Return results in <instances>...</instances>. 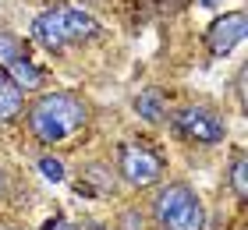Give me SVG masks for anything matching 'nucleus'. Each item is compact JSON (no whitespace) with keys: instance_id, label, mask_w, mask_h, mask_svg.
Returning <instances> with one entry per match:
<instances>
[{"instance_id":"nucleus-1","label":"nucleus","mask_w":248,"mask_h":230,"mask_svg":"<svg viewBox=\"0 0 248 230\" xmlns=\"http://www.w3.org/2000/svg\"><path fill=\"white\" fill-rule=\"evenodd\" d=\"M89 124V107L75 92H43L29 107V131L43 145H67Z\"/></svg>"},{"instance_id":"nucleus-2","label":"nucleus","mask_w":248,"mask_h":230,"mask_svg":"<svg viewBox=\"0 0 248 230\" xmlns=\"http://www.w3.org/2000/svg\"><path fill=\"white\" fill-rule=\"evenodd\" d=\"M99 21L89 15V11L82 7H46L43 15H36V21H32V39H36L43 50L50 53H61L64 46L71 43H85V39H96L99 36Z\"/></svg>"},{"instance_id":"nucleus-3","label":"nucleus","mask_w":248,"mask_h":230,"mask_svg":"<svg viewBox=\"0 0 248 230\" xmlns=\"http://www.w3.org/2000/svg\"><path fill=\"white\" fill-rule=\"evenodd\" d=\"M153 216L160 230H206V205L185 181H170L153 195Z\"/></svg>"},{"instance_id":"nucleus-4","label":"nucleus","mask_w":248,"mask_h":230,"mask_svg":"<svg viewBox=\"0 0 248 230\" xmlns=\"http://www.w3.org/2000/svg\"><path fill=\"white\" fill-rule=\"evenodd\" d=\"M117 174L131 184V188H153L167 174V159L156 149L142 142H124L117 149Z\"/></svg>"},{"instance_id":"nucleus-5","label":"nucleus","mask_w":248,"mask_h":230,"mask_svg":"<svg viewBox=\"0 0 248 230\" xmlns=\"http://www.w3.org/2000/svg\"><path fill=\"white\" fill-rule=\"evenodd\" d=\"M170 124L181 138H188V142H195V145H217V142L227 138V124L209 107H181L170 117Z\"/></svg>"},{"instance_id":"nucleus-6","label":"nucleus","mask_w":248,"mask_h":230,"mask_svg":"<svg viewBox=\"0 0 248 230\" xmlns=\"http://www.w3.org/2000/svg\"><path fill=\"white\" fill-rule=\"evenodd\" d=\"M0 75H7L18 89H43V82H46V75L29 61L25 46L7 32H0Z\"/></svg>"},{"instance_id":"nucleus-7","label":"nucleus","mask_w":248,"mask_h":230,"mask_svg":"<svg viewBox=\"0 0 248 230\" xmlns=\"http://www.w3.org/2000/svg\"><path fill=\"white\" fill-rule=\"evenodd\" d=\"M241 39H245V11H231V15L217 18L206 32V46L213 57H227Z\"/></svg>"},{"instance_id":"nucleus-8","label":"nucleus","mask_w":248,"mask_h":230,"mask_svg":"<svg viewBox=\"0 0 248 230\" xmlns=\"http://www.w3.org/2000/svg\"><path fill=\"white\" fill-rule=\"evenodd\" d=\"M18 113H21V89L7 75H0V124L15 121Z\"/></svg>"},{"instance_id":"nucleus-9","label":"nucleus","mask_w":248,"mask_h":230,"mask_svg":"<svg viewBox=\"0 0 248 230\" xmlns=\"http://www.w3.org/2000/svg\"><path fill=\"white\" fill-rule=\"evenodd\" d=\"M96 191V195H110L114 191V177H110V170L107 167H99V163H89L82 170V181H78V191Z\"/></svg>"},{"instance_id":"nucleus-10","label":"nucleus","mask_w":248,"mask_h":230,"mask_svg":"<svg viewBox=\"0 0 248 230\" xmlns=\"http://www.w3.org/2000/svg\"><path fill=\"white\" fill-rule=\"evenodd\" d=\"M135 110H139V117H145L149 124H160L167 117V110H163V99H160V92L156 89H145L139 99H135Z\"/></svg>"},{"instance_id":"nucleus-11","label":"nucleus","mask_w":248,"mask_h":230,"mask_svg":"<svg viewBox=\"0 0 248 230\" xmlns=\"http://www.w3.org/2000/svg\"><path fill=\"white\" fill-rule=\"evenodd\" d=\"M227 181H231V188H234V199L245 202V199H248V163H245V153H241V149H238V153H234V159H231Z\"/></svg>"},{"instance_id":"nucleus-12","label":"nucleus","mask_w":248,"mask_h":230,"mask_svg":"<svg viewBox=\"0 0 248 230\" xmlns=\"http://www.w3.org/2000/svg\"><path fill=\"white\" fill-rule=\"evenodd\" d=\"M39 170H43L46 181H64V163L53 159V156H39Z\"/></svg>"},{"instance_id":"nucleus-13","label":"nucleus","mask_w":248,"mask_h":230,"mask_svg":"<svg viewBox=\"0 0 248 230\" xmlns=\"http://www.w3.org/2000/svg\"><path fill=\"white\" fill-rule=\"evenodd\" d=\"M117 230H145V220L139 209H124L121 220H117Z\"/></svg>"},{"instance_id":"nucleus-14","label":"nucleus","mask_w":248,"mask_h":230,"mask_svg":"<svg viewBox=\"0 0 248 230\" xmlns=\"http://www.w3.org/2000/svg\"><path fill=\"white\" fill-rule=\"evenodd\" d=\"M43 230H82V227L71 223L67 216H53V220H46V227H43Z\"/></svg>"},{"instance_id":"nucleus-15","label":"nucleus","mask_w":248,"mask_h":230,"mask_svg":"<svg viewBox=\"0 0 248 230\" xmlns=\"http://www.w3.org/2000/svg\"><path fill=\"white\" fill-rule=\"evenodd\" d=\"M85 230H110V227H103V223H96V220H89V223H85Z\"/></svg>"},{"instance_id":"nucleus-16","label":"nucleus","mask_w":248,"mask_h":230,"mask_svg":"<svg viewBox=\"0 0 248 230\" xmlns=\"http://www.w3.org/2000/svg\"><path fill=\"white\" fill-rule=\"evenodd\" d=\"M0 195H4V174H0Z\"/></svg>"},{"instance_id":"nucleus-17","label":"nucleus","mask_w":248,"mask_h":230,"mask_svg":"<svg viewBox=\"0 0 248 230\" xmlns=\"http://www.w3.org/2000/svg\"><path fill=\"white\" fill-rule=\"evenodd\" d=\"M202 4H206V7H213V4H217V0H202Z\"/></svg>"},{"instance_id":"nucleus-18","label":"nucleus","mask_w":248,"mask_h":230,"mask_svg":"<svg viewBox=\"0 0 248 230\" xmlns=\"http://www.w3.org/2000/svg\"><path fill=\"white\" fill-rule=\"evenodd\" d=\"M0 230H7V227H0Z\"/></svg>"}]
</instances>
